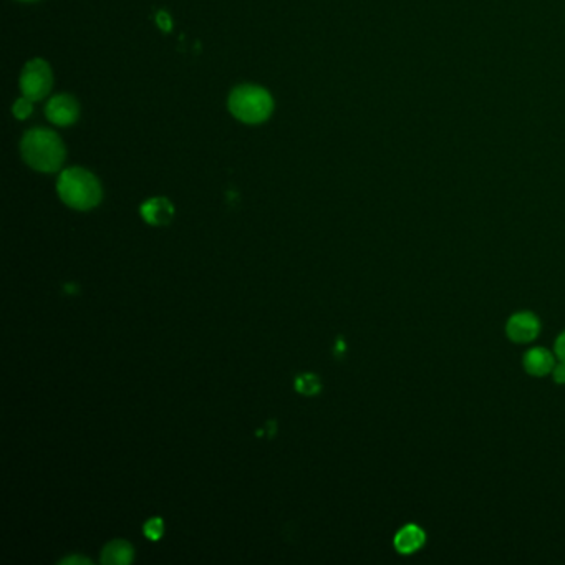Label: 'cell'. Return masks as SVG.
<instances>
[{"mask_svg": "<svg viewBox=\"0 0 565 565\" xmlns=\"http://www.w3.org/2000/svg\"><path fill=\"white\" fill-rule=\"evenodd\" d=\"M32 100H28L27 97L19 98L15 104H13V115L17 116L19 120H26L28 116L32 115L34 112V106H32Z\"/></svg>", "mask_w": 565, "mask_h": 565, "instance_id": "obj_12", "label": "cell"}, {"mask_svg": "<svg viewBox=\"0 0 565 565\" xmlns=\"http://www.w3.org/2000/svg\"><path fill=\"white\" fill-rule=\"evenodd\" d=\"M426 534L423 529L416 524H406L401 527L395 536V549L403 555L418 553L423 549Z\"/></svg>", "mask_w": 565, "mask_h": 565, "instance_id": "obj_8", "label": "cell"}, {"mask_svg": "<svg viewBox=\"0 0 565 565\" xmlns=\"http://www.w3.org/2000/svg\"><path fill=\"white\" fill-rule=\"evenodd\" d=\"M142 216L151 226H165L174 216V207L166 197H153L142 205Z\"/></svg>", "mask_w": 565, "mask_h": 565, "instance_id": "obj_9", "label": "cell"}, {"mask_svg": "<svg viewBox=\"0 0 565 565\" xmlns=\"http://www.w3.org/2000/svg\"><path fill=\"white\" fill-rule=\"evenodd\" d=\"M45 115L53 125L70 127L77 121L78 115H80V106L74 97L57 95L47 104Z\"/></svg>", "mask_w": 565, "mask_h": 565, "instance_id": "obj_6", "label": "cell"}, {"mask_svg": "<svg viewBox=\"0 0 565 565\" xmlns=\"http://www.w3.org/2000/svg\"><path fill=\"white\" fill-rule=\"evenodd\" d=\"M24 2H32V0H24Z\"/></svg>", "mask_w": 565, "mask_h": 565, "instance_id": "obj_18", "label": "cell"}, {"mask_svg": "<svg viewBox=\"0 0 565 565\" xmlns=\"http://www.w3.org/2000/svg\"><path fill=\"white\" fill-rule=\"evenodd\" d=\"M156 22H158L159 28L165 30V32H169L171 27H173V22H171V19H169V15L166 12L156 13Z\"/></svg>", "mask_w": 565, "mask_h": 565, "instance_id": "obj_16", "label": "cell"}, {"mask_svg": "<svg viewBox=\"0 0 565 565\" xmlns=\"http://www.w3.org/2000/svg\"><path fill=\"white\" fill-rule=\"evenodd\" d=\"M57 191L65 205L89 211L102 201V186L90 171L83 167L65 169L57 182Z\"/></svg>", "mask_w": 565, "mask_h": 565, "instance_id": "obj_2", "label": "cell"}, {"mask_svg": "<svg viewBox=\"0 0 565 565\" xmlns=\"http://www.w3.org/2000/svg\"><path fill=\"white\" fill-rule=\"evenodd\" d=\"M553 352H555V357H557V359L561 360V361H565V332H562V334L557 337Z\"/></svg>", "mask_w": 565, "mask_h": 565, "instance_id": "obj_15", "label": "cell"}, {"mask_svg": "<svg viewBox=\"0 0 565 565\" xmlns=\"http://www.w3.org/2000/svg\"><path fill=\"white\" fill-rule=\"evenodd\" d=\"M522 365H524V370L530 376L542 378V376H547L549 373H553L555 360L547 348L536 347L526 352V355L522 359Z\"/></svg>", "mask_w": 565, "mask_h": 565, "instance_id": "obj_7", "label": "cell"}, {"mask_svg": "<svg viewBox=\"0 0 565 565\" xmlns=\"http://www.w3.org/2000/svg\"><path fill=\"white\" fill-rule=\"evenodd\" d=\"M144 534L151 540H158L163 536V521L161 519H151L144 526Z\"/></svg>", "mask_w": 565, "mask_h": 565, "instance_id": "obj_13", "label": "cell"}, {"mask_svg": "<svg viewBox=\"0 0 565 565\" xmlns=\"http://www.w3.org/2000/svg\"><path fill=\"white\" fill-rule=\"evenodd\" d=\"M53 85V74L50 65L42 58H34L24 66L22 77H20V89L24 97L32 102H39L45 98L51 90Z\"/></svg>", "mask_w": 565, "mask_h": 565, "instance_id": "obj_4", "label": "cell"}, {"mask_svg": "<svg viewBox=\"0 0 565 565\" xmlns=\"http://www.w3.org/2000/svg\"><path fill=\"white\" fill-rule=\"evenodd\" d=\"M539 334V317L529 310L515 312L506 323V335L514 344H530Z\"/></svg>", "mask_w": 565, "mask_h": 565, "instance_id": "obj_5", "label": "cell"}, {"mask_svg": "<svg viewBox=\"0 0 565 565\" xmlns=\"http://www.w3.org/2000/svg\"><path fill=\"white\" fill-rule=\"evenodd\" d=\"M133 547L125 540L110 542L102 553L103 564L125 565L133 561Z\"/></svg>", "mask_w": 565, "mask_h": 565, "instance_id": "obj_10", "label": "cell"}, {"mask_svg": "<svg viewBox=\"0 0 565 565\" xmlns=\"http://www.w3.org/2000/svg\"><path fill=\"white\" fill-rule=\"evenodd\" d=\"M27 165L42 173H55L64 165L66 150L60 136L51 129L34 128L27 131L22 144Z\"/></svg>", "mask_w": 565, "mask_h": 565, "instance_id": "obj_1", "label": "cell"}, {"mask_svg": "<svg viewBox=\"0 0 565 565\" xmlns=\"http://www.w3.org/2000/svg\"><path fill=\"white\" fill-rule=\"evenodd\" d=\"M62 564H89V561L81 557H70V559H65Z\"/></svg>", "mask_w": 565, "mask_h": 565, "instance_id": "obj_17", "label": "cell"}, {"mask_svg": "<svg viewBox=\"0 0 565 565\" xmlns=\"http://www.w3.org/2000/svg\"><path fill=\"white\" fill-rule=\"evenodd\" d=\"M553 378L557 385H565V361H561L553 367Z\"/></svg>", "mask_w": 565, "mask_h": 565, "instance_id": "obj_14", "label": "cell"}, {"mask_svg": "<svg viewBox=\"0 0 565 565\" xmlns=\"http://www.w3.org/2000/svg\"><path fill=\"white\" fill-rule=\"evenodd\" d=\"M296 388L297 391L302 395H317L321 388V380L312 373H306L297 378Z\"/></svg>", "mask_w": 565, "mask_h": 565, "instance_id": "obj_11", "label": "cell"}, {"mask_svg": "<svg viewBox=\"0 0 565 565\" xmlns=\"http://www.w3.org/2000/svg\"><path fill=\"white\" fill-rule=\"evenodd\" d=\"M229 112L245 125H259L269 120L274 112V100L262 87L241 85L229 95Z\"/></svg>", "mask_w": 565, "mask_h": 565, "instance_id": "obj_3", "label": "cell"}]
</instances>
